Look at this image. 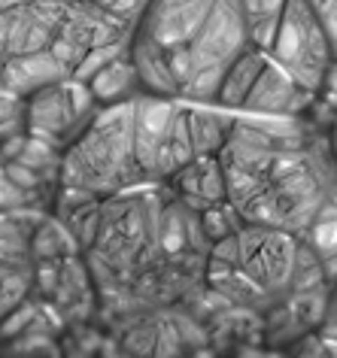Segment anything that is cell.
<instances>
[{
    "instance_id": "17",
    "label": "cell",
    "mask_w": 337,
    "mask_h": 358,
    "mask_svg": "<svg viewBox=\"0 0 337 358\" xmlns=\"http://www.w3.org/2000/svg\"><path fill=\"white\" fill-rule=\"evenodd\" d=\"M34 294V264L0 262V319Z\"/></svg>"
},
{
    "instance_id": "7",
    "label": "cell",
    "mask_w": 337,
    "mask_h": 358,
    "mask_svg": "<svg viewBox=\"0 0 337 358\" xmlns=\"http://www.w3.org/2000/svg\"><path fill=\"white\" fill-rule=\"evenodd\" d=\"M28 101V134L64 152L94 119L97 103L85 83L67 76L34 92Z\"/></svg>"
},
{
    "instance_id": "12",
    "label": "cell",
    "mask_w": 337,
    "mask_h": 358,
    "mask_svg": "<svg viewBox=\"0 0 337 358\" xmlns=\"http://www.w3.org/2000/svg\"><path fill=\"white\" fill-rule=\"evenodd\" d=\"M185 113H189L194 155H219L234 131L237 113L222 110L216 103H185Z\"/></svg>"
},
{
    "instance_id": "23",
    "label": "cell",
    "mask_w": 337,
    "mask_h": 358,
    "mask_svg": "<svg viewBox=\"0 0 337 358\" xmlns=\"http://www.w3.org/2000/svg\"><path fill=\"white\" fill-rule=\"evenodd\" d=\"M316 97L337 115V61H334L331 67H328V73H325V79H322V85H319V94H316Z\"/></svg>"
},
{
    "instance_id": "21",
    "label": "cell",
    "mask_w": 337,
    "mask_h": 358,
    "mask_svg": "<svg viewBox=\"0 0 337 358\" xmlns=\"http://www.w3.org/2000/svg\"><path fill=\"white\" fill-rule=\"evenodd\" d=\"M310 10L316 13L319 24H322L328 43H331V52L337 58V0H307Z\"/></svg>"
},
{
    "instance_id": "25",
    "label": "cell",
    "mask_w": 337,
    "mask_h": 358,
    "mask_svg": "<svg viewBox=\"0 0 337 358\" xmlns=\"http://www.w3.org/2000/svg\"><path fill=\"white\" fill-rule=\"evenodd\" d=\"M328 140H331V152H334V158H337V122L328 128Z\"/></svg>"
},
{
    "instance_id": "8",
    "label": "cell",
    "mask_w": 337,
    "mask_h": 358,
    "mask_svg": "<svg viewBox=\"0 0 337 358\" xmlns=\"http://www.w3.org/2000/svg\"><path fill=\"white\" fill-rule=\"evenodd\" d=\"M131 31H134V24L131 22L119 19V15L106 13V10H101V6H94V3H88V0H73L49 49L55 52V58L70 70V73H73L76 64L94 46L110 43V40H119V37H128Z\"/></svg>"
},
{
    "instance_id": "10",
    "label": "cell",
    "mask_w": 337,
    "mask_h": 358,
    "mask_svg": "<svg viewBox=\"0 0 337 358\" xmlns=\"http://www.w3.org/2000/svg\"><path fill=\"white\" fill-rule=\"evenodd\" d=\"M167 189L176 201H182L189 210L201 213L210 203L228 201V173L219 155H198L192 158L185 167L167 179Z\"/></svg>"
},
{
    "instance_id": "24",
    "label": "cell",
    "mask_w": 337,
    "mask_h": 358,
    "mask_svg": "<svg viewBox=\"0 0 337 358\" xmlns=\"http://www.w3.org/2000/svg\"><path fill=\"white\" fill-rule=\"evenodd\" d=\"M10 24H13V10L0 13V61L6 58V49H10Z\"/></svg>"
},
{
    "instance_id": "5",
    "label": "cell",
    "mask_w": 337,
    "mask_h": 358,
    "mask_svg": "<svg viewBox=\"0 0 337 358\" xmlns=\"http://www.w3.org/2000/svg\"><path fill=\"white\" fill-rule=\"evenodd\" d=\"M301 237L282 228L243 225L237 231V264L234 271L252 282V289L268 303L286 301L292 292Z\"/></svg>"
},
{
    "instance_id": "11",
    "label": "cell",
    "mask_w": 337,
    "mask_h": 358,
    "mask_svg": "<svg viewBox=\"0 0 337 358\" xmlns=\"http://www.w3.org/2000/svg\"><path fill=\"white\" fill-rule=\"evenodd\" d=\"M67 76L70 70L55 58L52 49L22 52V55H10L0 61V88L19 97H31L34 92H40L52 83H61Z\"/></svg>"
},
{
    "instance_id": "2",
    "label": "cell",
    "mask_w": 337,
    "mask_h": 358,
    "mask_svg": "<svg viewBox=\"0 0 337 358\" xmlns=\"http://www.w3.org/2000/svg\"><path fill=\"white\" fill-rule=\"evenodd\" d=\"M213 10L216 0H146L131 31V58L143 92L182 101Z\"/></svg>"
},
{
    "instance_id": "14",
    "label": "cell",
    "mask_w": 337,
    "mask_h": 358,
    "mask_svg": "<svg viewBox=\"0 0 337 358\" xmlns=\"http://www.w3.org/2000/svg\"><path fill=\"white\" fill-rule=\"evenodd\" d=\"M85 85L97 106L125 103V101H134V97L143 94V83H140V73H137V64H134V58H131V52L122 55L119 61H113V64H106L103 70H97Z\"/></svg>"
},
{
    "instance_id": "19",
    "label": "cell",
    "mask_w": 337,
    "mask_h": 358,
    "mask_svg": "<svg viewBox=\"0 0 337 358\" xmlns=\"http://www.w3.org/2000/svg\"><path fill=\"white\" fill-rule=\"evenodd\" d=\"M128 52H131V34L128 37H119V40H110V43H101V46H94L83 61H79L76 70L70 76L79 79V83H88L97 70H103L106 64L119 61L122 55H128Z\"/></svg>"
},
{
    "instance_id": "18",
    "label": "cell",
    "mask_w": 337,
    "mask_h": 358,
    "mask_svg": "<svg viewBox=\"0 0 337 358\" xmlns=\"http://www.w3.org/2000/svg\"><path fill=\"white\" fill-rule=\"evenodd\" d=\"M198 216H201V228H203V234H207L210 246L216 243V240H222V237L237 234V231L246 225L243 216H241V210H237L231 201L210 203V207H207V210H201Z\"/></svg>"
},
{
    "instance_id": "16",
    "label": "cell",
    "mask_w": 337,
    "mask_h": 358,
    "mask_svg": "<svg viewBox=\"0 0 337 358\" xmlns=\"http://www.w3.org/2000/svg\"><path fill=\"white\" fill-rule=\"evenodd\" d=\"M282 10H286V0H241L246 34H250V43L255 49L271 52L280 19H282Z\"/></svg>"
},
{
    "instance_id": "26",
    "label": "cell",
    "mask_w": 337,
    "mask_h": 358,
    "mask_svg": "<svg viewBox=\"0 0 337 358\" xmlns=\"http://www.w3.org/2000/svg\"><path fill=\"white\" fill-rule=\"evenodd\" d=\"M22 0H0V13H6V10H13V6H19Z\"/></svg>"
},
{
    "instance_id": "1",
    "label": "cell",
    "mask_w": 337,
    "mask_h": 358,
    "mask_svg": "<svg viewBox=\"0 0 337 358\" xmlns=\"http://www.w3.org/2000/svg\"><path fill=\"white\" fill-rule=\"evenodd\" d=\"M164 182H140L101 201V222L85 252L94 289L128 298L131 289L171 262L164 243Z\"/></svg>"
},
{
    "instance_id": "6",
    "label": "cell",
    "mask_w": 337,
    "mask_h": 358,
    "mask_svg": "<svg viewBox=\"0 0 337 358\" xmlns=\"http://www.w3.org/2000/svg\"><path fill=\"white\" fill-rule=\"evenodd\" d=\"M268 55L313 94H319L328 67L337 61L331 43H328L322 24L307 0H286V10H282L277 37H273Z\"/></svg>"
},
{
    "instance_id": "20",
    "label": "cell",
    "mask_w": 337,
    "mask_h": 358,
    "mask_svg": "<svg viewBox=\"0 0 337 358\" xmlns=\"http://www.w3.org/2000/svg\"><path fill=\"white\" fill-rule=\"evenodd\" d=\"M15 134H28V101L0 88V143Z\"/></svg>"
},
{
    "instance_id": "3",
    "label": "cell",
    "mask_w": 337,
    "mask_h": 358,
    "mask_svg": "<svg viewBox=\"0 0 337 358\" xmlns=\"http://www.w3.org/2000/svg\"><path fill=\"white\" fill-rule=\"evenodd\" d=\"M134 101L97 106L88 128L61 152L58 185L110 198L146 182L134 149Z\"/></svg>"
},
{
    "instance_id": "22",
    "label": "cell",
    "mask_w": 337,
    "mask_h": 358,
    "mask_svg": "<svg viewBox=\"0 0 337 358\" xmlns=\"http://www.w3.org/2000/svg\"><path fill=\"white\" fill-rule=\"evenodd\" d=\"M88 3L101 6V10H106V13H113V15H119V19H125V22L134 24L137 15L143 13L146 0H88Z\"/></svg>"
},
{
    "instance_id": "13",
    "label": "cell",
    "mask_w": 337,
    "mask_h": 358,
    "mask_svg": "<svg viewBox=\"0 0 337 358\" xmlns=\"http://www.w3.org/2000/svg\"><path fill=\"white\" fill-rule=\"evenodd\" d=\"M268 58L271 55L264 49L246 46L241 55H237L231 64H228L225 76H222L219 92H216V106H222V110H231V113H241L246 94L252 92L255 79L261 76V70H264V64H268Z\"/></svg>"
},
{
    "instance_id": "9",
    "label": "cell",
    "mask_w": 337,
    "mask_h": 358,
    "mask_svg": "<svg viewBox=\"0 0 337 358\" xmlns=\"http://www.w3.org/2000/svg\"><path fill=\"white\" fill-rule=\"evenodd\" d=\"M316 94L307 92L286 67L268 58L261 76L255 79L252 92L241 106L243 115H273V119H304L313 110Z\"/></svg>"
},
{
    "instance_id": "4",
    "label": "cell",
    "mask_w": 337,
    "mask_h": 358,
    "mask_svg": "<svg viewBox=\"0 0 337 358\" xmlns=\"http://www.w3.org/2000/svg\"><path fill=\"white\" fill-rule=\"evenodd\" d=\"M134 149L146 182H167L194 155L189 113L176 97L143 92L134 101Z\"/></svg>"
},
{
    "instance_id": "15",
    "label": "cell",
    "mask_w": 337,
    "mask_h": 358,
    "mask_svg": "<svg viewBox=\"0 0 337 358\" xmlns=\"http://www.w3.org/2000/svg\"><path fill=\"white\" fill-rule=\"evenodd\" d=\"M67 255H83L76 237L70 234L64 219L55 213H43V219L34 228L31 237V262H52V258H67Z\"/></svg>"
}]
</instances>
